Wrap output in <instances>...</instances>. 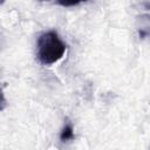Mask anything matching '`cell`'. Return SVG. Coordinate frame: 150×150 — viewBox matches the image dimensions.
<instances>
[{
  "instance_id": "6da1fadb",
  "label": "cell",
  "mask_w": 150,
  "mask_h": 150,
  "mask_svg": "<svg viewBox=\"0 0 150 150\" xmlns=\"http://www.w3.org/2000/svg\"><path fill=\"white\" fill-rule=\"evenodd\" d=\"M66 45L55 30L41 34L36 42V56L40 63L49 66L61 60L66 53Z\"/></svg>"
},
{
  "instance_id": "8992f818",
  "label": "cell",
  "mask_w": 150,
  "mask_h": 150,
  "mask_svg": "<svg viewBox=\"0 0 150 150\" xmlns=\"http://www.w3.org/2000/svg\"><path fill=\"white\" fill-rule=\"evenodd\" d=\"M41 1H46V0H41Z\"/></svg>"
},
{
  "instance_id": "7a4b0ae2",
  "label": "cell",
  "mask_w": 150,
  "mask_h": 150,
  "mask_svg": "<svg viewBox=\"0 0 150 150\" xmlns=\"http://www.w3.org/2000/svg\"><path fill=\"white\" fill-rule=\"evenodd\" d=\"M73 138H74V128H73V124L71 123H67L63 127V129H62V131L60 134V139L64 142V141H69V139H73Z\"/></svg>"
},
{
  "instance_id": "3957f363",
  "label": "cell",
  "mask_w": 150,
  "mask_h": 150,
  "mask_svg": "<svg viewBox=\"0 0 150 150\" xmlns=\"http://www.w3.org/2000/svg\"><path fill=\"white\" fill-rule=\"evenodd\" d=\"M83 1H87V0H56V2L61 6H64V7H70V6H75V5H79L80 2H83Z\"/></svg>"
},
{
  "instance_id": "5b68a950",
  "label": "cell",
  "mask_w": 150,
  "mask_h": 150,
  "mask_svg": "<svg viewBox=\"0 0 150 150\" xmlns=\"http://www.w3.org/2000/svg\"><path fill=\"white\" fill-rule=\"evenodd\" d=\"M4 2H5V0H0V5H2Z\"/></svg>"
},
{
  "instance_id": "277c9868",
  "label": "cell",
  "mask_w": 150,
  "mask_h": 150,
  "mask_svg": "<svg viewBox=\"0 0 150 150\" xmlns=\"http://www.w3.org/2000/svg\"><path fill=\"white\" fill-rule=\"evenodd\" d=\"M6 104H7V101H6V98H5V95H4V90H2V88L0 87V111L5 109Z\"/></svg>"
}]
</instances>
